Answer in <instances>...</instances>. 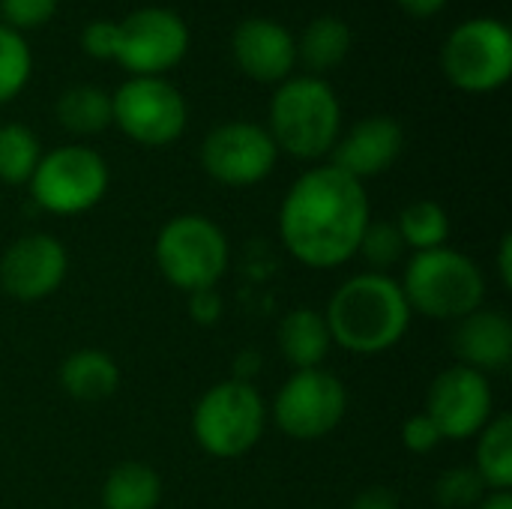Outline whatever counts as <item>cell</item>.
<instances>
[{"mask_svg":"<svg viewBox=\"0 0 512 509\" xmlns=\"http://www.w3.org/2000/svg\"><path fill=\"white\" fill-rule=\"evenodd\" d=\"M33 75L30 42L0 21V105L12 102Z\"/></svg>","mask_w":512,"mask_h":509,"instance_id":"obj_26","label":"cell"},{"mask_svg":"<svg viewBox=\"0 0 512 509\" xmlns=\"http://www.w3.org/2000/svg\"><path fill=\"white\" fill-rule=\"evenodd\" d=\"M39 159H42V147L33 129H27L24 123L0 126V183L9 186L30 183Z\"/></svg>","mask_w":512,"mask_h":509,"instance_id":"obj_25","label":"cell"},{"mask_svg":"<svg viewBox=\"0 0 512 509\" xmlns=\"http://www.w3.org/2000/svg\"><path fill=\"white\" fill-rule=\"evenodd\" d=\"M441 69L462 93H495L512 75V33L498 18H465L441 48Z\"/></svg>","mask_w":512,"mask_h":509,"instance_id":"obj_6","label":"cell"},{"mask_svg":"<svg viewBox=\"0 0 512 509\" xmlns=\"http://www.w3.org/2000/svg\"><path fill=\"white\" fill-rule=\"evenodd\" d=\"M189 51V27L168 6H141L114 21L111 60L132 78H162Z\"/></svg>","mask_w":512,"mask_h":509,"instance_id":"obj_9","label":"cell"},{"mask_svg":"<svg viewBox=\"0 0 512 509\" xmlns=\"http://www.w3.org/2000/svg\"><path fill=\"white\" fill-rule=\"evenodd\" d=\"M330 339L351 354H381L402 342L411 306L387 273H360L339 285L324 312Z\"/></svg>","mask_w":512,"mask_h":509,"instance_id":"obj_2","label":"cell"},{"mask_svg":"<svg viewBox=\"0 0 512 509\" xmlns=\"http://www.w3.org/2000/svg\"><path fill=\"white\" fill-rule=\"evenodd\" d=\"M402 252L405 240L396 222H369L357 246V255H363L366 264H372V273H387L396 261H402Z\"/></svg>","mask_w":512,"mask_h":509,"instance_id":"obj_27","label":"cell"},{"mask_svg":"<svg viewBox=\"0 0 512 509\" xmlns=\"http://www.w3.org/2000/svg\"><path fill=\"white\" fill-rule=\"evenodd\" d=\"M333 339L327 330V321L318 309H291L282 324H279V351L288 360V366H294V372L300 369H318L324 363V357L330 354Z\"/></svg>","mask_w":512,"mask_h":509,"instance_id":"obj_18","label":"cell"},{"mask_svg":"<svg viewBox=\"0 0 512 509\" xmlns=\"http://www.w3.org/2000/svg\"><path fill=\"white\" fill-rule=\"evenodd\" d=\"M159 498L162 480L144 462H123L102 483V509H156Z\"/></svg>","mask_w":512,"mask_h":509,"instance_id":"obj_20","label":"cell"},{"mask_svg":"<svg viewBox=\"0 0 512 509\" xmlns=\"http://www.w3.org/2000/svg\"><path fill=\"white\" fill-rule=\"evenodd\" d=\"M441 441H444V438H441L438 426H435L426 414H414V417H408L405 426H402V444H405V450H411V453H417V456L432 453Z\"/></svg>","mask_w":512,"mask_h":509,"instance_id":"obj_30","label":"cell"},{"mask_svg":"<svg viewBox=\"0 0 512 509\" xmlns=\"http://www.w3.org/2000/svg\"><path fill=\"white\" fill-rule=\"evenodd\" d=\"M267 423L261 393L249 381H222L210 387L192 411V435L204 453L216 459H237L249 453Z\"/></svg>","mask_w":512,"mask_h":509,"instance_id":"obj_5","label":"cell"},{"mask_svg":"<svg viewBox=\"0 0 512 509\" xmlns=\"http://www.w3.org/2000/svg\"><path fill=\"white\" fill-rule=\"evenodd\" d=\"M474 471L483 477L489 492L512 489V417L501 414L486 423L477 441V465Z\"/></svg>","mask_w":512,"mask_h":509,"instance_id":"obj_23","label":"cell"},{"mask_svg":"<svg viewBox=\"0 0 512 509\" xmlns=\"http://www.w3.org/2000/svg\"><path fill=\"white\" fill-rule=\"evenodd\" d=\"M402 240H405V249H414V252H429V249H441L450 237V216L447 210L438 204V201H411L402 213H399V222H396Z\"/></svg>","mask_w":512,"mask_h":509,"instance_id":"obj_24","label":"cell"},{"mask_svg":"<svg viewBox=\"0 0 512 509\" xmlns=\"http://www.w3.org/2000/svg\"><path fill=\"white\" fill-rule=\"evenodd\" d=\"M60 0H0V18L12 30H33L54 18Z\"/></svg>","mask_w":512,"mask_h":509,"instance_id":"obj_29","label":"cell"},{"mask_svg":"<svg viewBox=\"0 0 512 509\" xmlns=\"http://www.w3.org/2000/svg\"><path fill=\"white\" fill-rule=\"evenodd\" d=\"M189 309H192V318H195V321L213 324V321L219 318V312H222V300H219L216 288H204V291H195V294H192Z\"/></svg>","mask_w":512,"mask_h":509,"instance_id":"obj_32","label":"cell"},{"mask_svg":"<svg viewBox=\"0 0 512 509\" xmlns=\"http://www.w3.org/2000/svg\"><path fill=\"white\" fill-rule=\"evenodd\" d=\"M60 384L78 402H102L114 396V390L120 387V369L111 354L84 348L63 360Z\"/></svg>","mask_w":512,"mask_h":509,"instance_id":"obj_19","label":"cell"},{"mask_svg":"<svg viewBox=\"0 0 512 509\" xmlns=\"http://www.w3.org/2000/svg\"><path fill=\"white\" fill-rule=\"evenodd\" d=\"M351 509H399V495L387 486H369L354 498Z\"/></svg>","mask_w":512,"mask_h":509,"instance_id":"obj_33","label":"cell"},{"mask_svg":"<svg viewBox=\"0 0 512 509\" xmlns=\"http://www.w3.org/2000/svg\"><path fill=\"white\" fill-rule=\"evenodd\" d=\"M111 123L135 144L168 147L183 135L189 108L168 78H129L111 93Z\"/></svg>","mask_w":512,"mask_h":509,"instance_id":"obj_10","label":"cell"},{"mask_svg":"<svg viewBox=\"0 0 512 509\" xmlns=\"http://www.w3.org/2000/svg\"><path fill=\"white\" fill-rule=\"evenodd\" d=\"M369 222L366 186L330 162L300 174L279 210L285 249L315 270H333L351 261Z\"/></svg>","mask_w":512,"mask_h":509,"instance_id":"obj_1","label":"cell"},{"mask_svg":"<svg viewBox=\"0 0 512 509\" xmlns=\"http://www.w3.org/2000/svg\"><path fill=\"white\" fill-rule=\"evenodd\" d=\"M351 51V27L336 15H318L297 39V57L312 72L336 69Z\"/></svg>","mask_w":512,"mask_h":509,"instance_id":"obj_21","label":"cell"},{"mask_svg":"<svg viewBox=\"0 0 512 509\" xmlns=\"http://www.w3.org/2000/svg\"><path fill=\"white\" fill-rule=\"evenodd\" d=\"M426 417L438 426L444 441H468L492 420L489 378L468 366L441 372L426 396Z\"/></svg>","mask_w":512,"mask_h":509,"instance_id":"obj_13","label":"cell"},{"mask_svg":"<svg viewBox=\"0 0 512 509\" xmlns=\"http://www.w3.org/2000/svg\"><path fill=\"white\" fill-rule=\"evenodd\" d=\"M231 54L243 75L261 84H282L291 78L297 63V39L294 33L264 15H252L240 21L231 33Z\"/></svg>","mask_w":512,"mask_h":509,"instance_id":"obj_15","label":"cell"},{"mask_svg":"<svg viewBox=\"0 0 512 509\" xmlns=\"http://www.w3.org/2000/svg\"><path fill=\"white\" fill-rule=\"evenodd\" d=\"M276 159L279 147L267 126L249 120L219 123L201 144V165L222 186H255L273 171Z\"/></svg>","mask_w":512,"mask_h":509,"instance_id":"obj_12","label":"cell"},{"mask_svg":"<svg viewBox=\"0 0 512 509\" xmlns=\"http://www.w3.org/2000/svg\"><path fill=\"white\" fill-rule=\"evenodd\" d=\"M273 144L297 159L327 156L342 135V105L321 75H291L270 99Z\"/></svg>","mask_w":512,"mask_h":509,"instance_id":"obj_3","label":"cell"},{"mask_svg":"<svg viewBox=\"0 0 512 509\" xmlns=\"http://www.w3.org/2000/svg\"><path fill=\"white\" fill-rule=\"evenodd\" d=\"M348 393L345 384L327 369H300L294 372L273 405L276 426L294 441L327 438L345 417Z\"/></svg>","mask_w":512,"mask_h":509,"instance_id":"obj_11","label":"cell"},{"mask_svg":"<svg viewBox=\"0 0 512 509\" xmlns=\"http://www.w3.org/2000/svg\"><path fill=\"white\" fill-rule=\"evenodd\" d=\"M156 264L180 291L216 288L228 270V240L222 228L198 213L174 216L156 237Z\"/></svg>","mask_w":512,"mask_h":509,"instance_id":"obj_7","label":"cell"},{"mask_svg":"<svg viewBox=\"0 0 512 509\" xmlns=\"http://www.w3.org/2000/svg\"><path fill=\"white\" fill-rule=\"evenodd\" d=\"M477 509H512V492H489Z\"/></svg>","mask_w":512,"mask_h":509,"instance_id":"obj_36","label":"cell"},{"mask_svg":"<svg viewBox=\"0 0 512 509\" xmlns=\"http://www.w3.org/2000/svg\"><path fill=\"white\" fill-rule=\"evenodd\" d=\"M402 147H405V132L399 120L387 114H375V117H363L345 135H339L336 147L330 150V165L363 183L369 177L384 174L402 156Z\"/></svg>","mask_w":512,"mask_h":509,"instance_id":"obj_16","label":"cell"},{"mask_svg":"<svg viewBox=\"0 0 512 509\" xmlns=\"http://www.w3.org/2000/svg\"><path fill=\"white\" fill-rule=\"evenodd\" d=\"M81 48L96 57V60H111V51H114V21H90L84 30H81Z\"/></svg>","mask_w":512,"mask_h":509,"instance_id":"obj_31","label":"cell"},{"mask_svg":"<svg viewBox=\"0 0 512 509\" xmlns=\"http://www.w3.org/2000/svg\"><path fill=\"white\" fill-rule=\"evenodd\" d=\"M108 183V162L96 150L66 144L39 159L30 177V195L54 216H78L105 198Z\"/></svg>","mask_w":512,"mask_h":509,"instance_id":"obj_8","label":"cell"},{"mask_svg":"<svg viewBox=\"0 0 512 509\" xmlns=\"http://www.w3.org/2000/svg\"><path fill=\"white\" fill-rule=\"evenodd\" d=\"M69 270L63 243L51 234H24L0 258V288L24 303L51 297Z\"/></svg>","mask_w":512,"mask_h":509,"instance_id":"obj_14","label":"cell"},{"mask_svg":"<svg viewBox=\"0 0 512 509\" xmlns=\"http://www.w3.org/2000/svg\"><path fill=\"white\" fill-rule=\"evenodd\" d=\"M57 123L72 135H96L111 126V96L96 84H72L54 105Z\"/></svg>","mask_w":512,"mask_h":509,"instance_id":"obj_22","label":"cell"},{"mask_svg":"<svg viewBox=\"0 0 512 509\" xmlns=\"http://www.w3.org/2000/svg\"><path fill=\"white\" fill-rule=\"evenodd\" d=\"M78 509H87V507H78Z\"/></svg>","mask_w":512,"mask_h":509,"instance_id":"obj_37","label":"cell"},{"mask_svg":"<svg viewBox=\"0 0 512 509\" xmlns=\"http://www.w3.org/2000/svg\"><path fill=\"white\" fill-rule=\"evenodd\" d=\"M486 495H489V489L474 468H450L435 483V498L447 509L480 507V501Z\"/></svg>","mask_w":512,"mask_h":509,"instance_id":"obj_28","label":"cell"},{"mask_svg":"<svg viewBox=\"0 0 512 509\" xmlns=\"http://www.w3.org/2000/svg\"><path fill=\"white\" fill-rule=\"evenodd\" d=\"M453 351L459 366L477 372H501L512 360V321L504 312L477 309L465 315L453 333Z\"/></svg>","mask_w":512,"mask_h":509,"instance_id":"obj_17","label":"cell"},{"mask_svg":"<svg viewBox=\"0 0 512 509\" xmlns=\"http://www.w3.org/2000/svg\"><path fill=\"white\" fill-rule=\"evenodd\" d=\"M408 15H414V18H432V15H438L450 0H396Z\"/></svg>","mask_w":512,"mask_h":509,"instance_id":"obj_34","label":"cell"},{"mask_svg":"<svg viewBox=\"0 0 512 509\" xmlns=\"http://www.w3.org/2000/svg\"><path fill=\"white\" fill-rule=\"evenodd\" d=\"M498 273H501V282L512 288V237L504 234L501 240V249H498Z\"/></svg>","mask_w":512,"mask_h":509,"instance_id":"obj_35","label":"cell"},{"mask_svg":"<svg viewBox=\"0 0 512 509\" xmlns=\"http://www.w3.org/2000/svg\"><path fill=\"white\" fill-rule=\"evenodd\" d=\"M399 285L411 312L435 321H462L465 315L483 309L486 297L480 267L468 255L447 246L417 252Z\"/></svg>","mask_w":512,"mask_h":509,"instance_id":"obj_4","label":"cell"}]
</instances>
